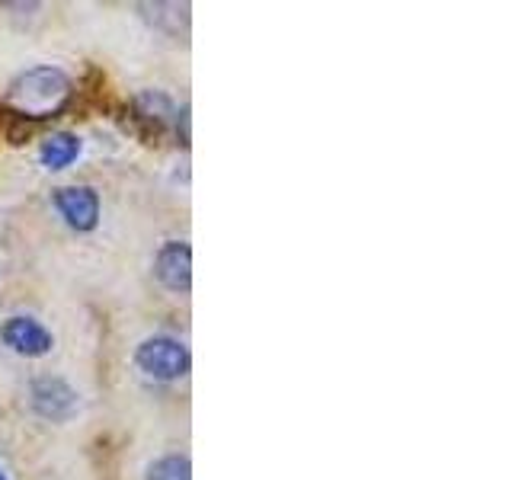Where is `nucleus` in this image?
Here are the masks:
<instances>
[{"instance_id":"obj_1","label":"nucleus","mask_w":512,"mask_h":480,"mask_svg":"<svg viewBox=\"0 0 512 480\" xmlns=\"http://www.w3.org/2000/svg\"><path fill=\"white\" fill-rule=\"evenodd\" d=\"M71 100H74L71 77L61 68H52V64H39V68H29L10 80L0 103L20 122H45V119H58L71 106Z\"/></svg>"},{"instance_id":"obj_2","label":"nucleus","mask_w":512,"mask_h":480,"mask_svg":"<svg viewBox=\"0 0 512 480\" xmlns=\"http://www.w3.org/2000/svg\"><path fill=\"white\" fill-rule=\"evenodd\" d=\"M135 365L144 378L180 381L189 375L192 356H189V346L183 340H176V336H167V333H154V336H148V340L138 343Z\"/></svg>"},{"instance_id":"obj_3","label":"nucleus","mask_w":512,"mask_h":480,"mask_svg":"<svg viewBox=\"0 0 512 480\" xmlns=\"http://www.w3.org/2000/svg\"><path fill=\"white\" fill-rule=\"evenodd\" d=\"M29 407L48 423H68L80 410V397L64 378L39 375L29 381Z\"/></svg>"},{"instance_id":"obj_4","label":"nucleus","mask_w":512,"mask_h":480,"mask_svg":"<svg viewBox=\"0 0 512 480\" xmlns=\"http://www.w3.org/2000/svg\"><path fill=\"white\" fill-rule=\"evenodd\" d=\"M0 336L4 343L16 352V356H26V359H42L48 352L55 349V336L48 330L42 320L29 317V314H13L4 320L0 327Z\"/></svg>"},{"instance_id":"obj_5","label":"nucleus","mask_w":512,"mask_h":480,"mask_svg":"<svg viewBox=\"0 0 512 480\" xmlns=\"http://www.w3.org/2000/svg\"><path fill=\"white\" fill-rule=\"evenodd\" d=\"M55 208L68 228L90 234L100 224V192L93 186H61L55 189Z\"/></svg>"},{"instance_id":"obj_6","label":"nucleus","mask_w":512,"mask_h":480,"mask_svg":"<svg viewBox=\"0 0 512 480\" xmlns=\"http://www.w3.org/2000/svg\"><path fill=\"white\" fill-rule=\"evenodd\" d=\"M154 279L167 292L186 295L192 285V250L186 240H167L154 253Z\"/></svg>"},{"instance_id":"obj_7","label":"nucleus","mask_w":512,"mask_h":480,"mask_svg":"<svg viewBox=\"0 0 512 480\" xmlns=\"http://www.w3.org/2000/svg\"><path fill=\"white\" fill-rule=\"evenodd\" d=\"M180 116H186V109H180L167 93L160 90H144L135 96V119L151 128V135L160 138L170 128H180Z\"/></svg>"},{"instance_id":"obj_8","label":"nucleus","mask_w":512,"mask_h":480,"mask_svg":"<svg viewBox=\"0 0 512 480\" xmlns=\"http://www.w3.org/2000/svg\"><path fill=\"white\" fill-rule=\"evenodd\" d=\"M80 154H84V141H80V135H74V132H52L39 148L42 167L52 173L68 170Z\"/></svg>"},{"instance_id":"obj_9","label":"nucleus","mask_w":512,"mask_h":480,"mask_svg":"<svg viewBox=\"0 0 512 480\" xmlns=\"http://www.w3.org/2000/svg\"><path fill=\"white\" fill-rule=\"evenodd\" d=\"M138 10H144L154 29L170 36H180V29L186 32L189 26V4H141Z\"/></svg>"},{"instance_id":"obj_10","label":"nucleus","mask_w":512,"mask_h":480,"mask_svg":"<svg viewBox=\"0 0 512 480\" xmlns=\"http://www.w3.org/2000/svg\"><path fill=\"white\" fill-rule=\"evenodd\" d=\"M148 480H192L189 455H180V452L160 455L157 461L148 464Z\"/></svg>"},{"instance_id":"obj_11","label":"nucleus","mask_w":512,"mask_h":480,"mask_svg":"<svg viewBox=\"0 0 512 480\" xmlns=\"http://www.w3.org/2000/svg\"><path fill=\"white\" fill-rule=\"evenodd\" d=\"M0 480H10V477H7V471H4V464H0Z\"/></svg>"}]
</instances>
